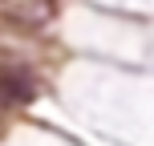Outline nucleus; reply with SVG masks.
<instances>
[{"label":"nucleus","mask_w":154,"mask_h":146,"mask_svg":"<svg viewBox=\"0 0 154 146\" xmlns=\"http://www.w3.org/2000/svg\"><path fill=\"white\" fill-rule=\"evenodd\" d=\"M0 16L16 29H45L53 20V0H0Z\"/></svg>","instance_id":"obj_1"},{"label":"nucleus","mask_w":154,"mask_h":146,"mask_svg":"<svg viewBox=\"0 0 154 146\" xmlns=\"http://www.w3.org/2000/svg\"><path fill=\"white\" fill-rule=\"evenodd\" d=\"M0 122H4V110H0Z\"/></svg>","instance_id":"obj_3"},{"label":"nucleus","mask_w":154,"mask_h":146,"mask_svg":"<svg viewBox=\"0 0 154 146\" xmlns=\"http://www.w3.org/2000/svg\"><path fill=\"white\" fill-rule=\"evenodd\" d=\"M37 98V81L20 65H0V110L8 106H29Z\"/></svg>","instance_id":"obj_2"}]
</instances>
